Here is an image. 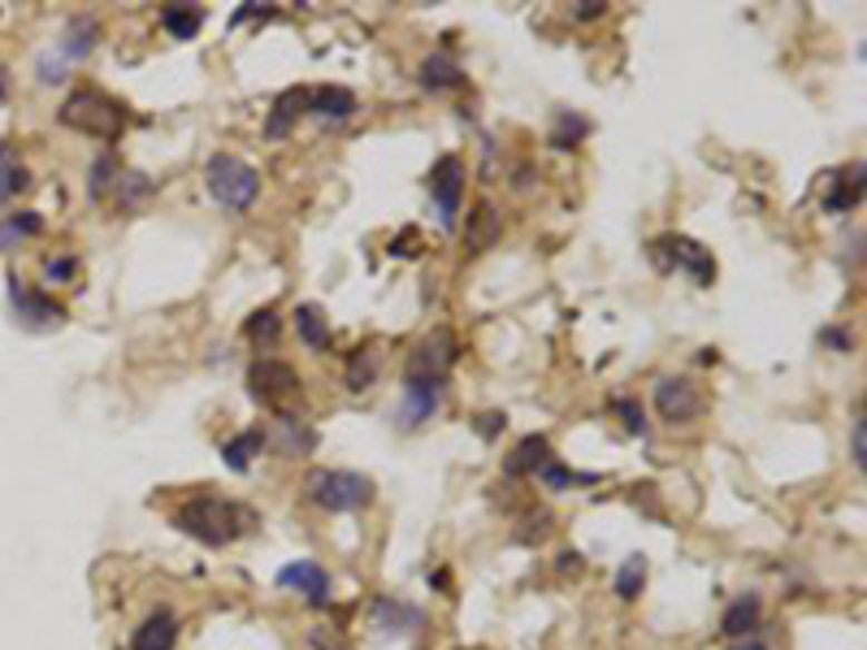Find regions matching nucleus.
Wrapping results in <instances>:
<instances>
[{"label":"nucleus","mask_w":867,"mask_h":650,"mask_svg":"<svg viewBox=\"0 0 867 650\" xmlns=\"http://www.w3.org/2000/svg\"><path fill=\"white\" fill-rule=\"evenodd\" d=\"M174 525L187 538H196L204 546H231L238 533L252 529V512L235 503V499H217V494H196L174 512Z\"/></svg>","instance_id":"obj_1"},{"label":"nucleus","mask_w":867,"mask_h":650,"mask_svg":"<svg viewBox=\"0 0 867 650\" xmlns=\"http://www.w3.org/2000/svg\"><path fill=\"white\" fill-rule=\"evenodd\" d=\"M204 187H208V196H213L217 208L247 213L256 204V196H261V174L243 157H235V152H217L204 165Z\"/></svg>","instance_id":"obj_2"},{"label":"nucleus","mask_w":867,"mask_h":650,"mask_svg":"<svg viewBox=\"0 0 867 650\" xmlns=\"http://www.w3.org/2000/svg\"><path fill=\"white\" fill-rule=\"evenodd\" d=\"M57 118H61V126H70L79 135H91V139H118L121 126H126V109L114 96L96 91V87H79V91L66 96Z\"/></svg>","instance_id":"obj_3"},{"label":"nucleus","mask_w":867,"mask_h":650,"mask_svg":"<svg viewBox=\"0 0 867 650\" xmlns=\"http://www.w3.org/2000/svg\"><path fill=\"white\" fill-rule=\"evenodd\" d=\"M304 494L313 499L321 512H360L373 503V482L364 473H352V469H313L304 477Z\"/></svg>","instance_id":"obj_4"},{"label":"nucleus","mask_w":867,"mask_h":650,"mask_svg":"<svg viewBox=\"0 0 867 650\" xmlns=\"http://www.w3.org/2000/svg\"><path fill=\"white\" fill-rule=\"evenodd\" d=\"M465 178H469V169H465V161H460L456 152L438 157V165L430 169V204H434V217H438L442 230H456V221H460Z\"/></svg>","instance_id":"obj_5"},{"label":"nucleus","mask_w":867,"mask_h":650,"mask_svg":"<svg viewBox=\"0 0 867 650\" xmlns=\"http://www.w3.org/2000/svg\"><path fill=\"white\" fill-rule=\"evenodd\" d=\"M460 338L451 325H434L430 334L408 352V373L412 377H447L451 368L460 365Z\"/></svg>","instance_id":"obj_6"},{"label":"nucleus","mask_w":867,"mask_h":650,"mask_svg":"<svg viewBox=\"0 0 867 650\" xmlns=\"http://www.w3.org/2000/svg\"><path fill=\"white\" fill-rule=\"evenodd\" d=\"M247 386H252V400L261 407H274L282 412L286 400H295L300 395V373L286 365V361H274V356H265V361H252L247 368Z\"/></svg>","instance_id":"obj_7"},{"label":"nucleus","mask_w":867,"mask_h":650,"mask_svg":"<svg viewBox=\"0 0 867 650\" xmlns=\"http://www.w3.org/2000/svg\"><path fill=\"white\" fill-rule=\"evenodd\" d=\"M651 256H655L660 269H685L699 286L715 283V260H711V252L703 244H694V239H685V235H664V239H655Z\"/></svg>","instance_id":"obj_8"},{"label":"nucleus","mask_w":867,"mask_h":650,"mask_svg":"<svg viewBox=\"0 0 867 650\" xmlns=\"http://www.w3.org/2000/svg\"><path fill=\"white\" fill-rule=\"evenodd\" d=\"M9 299H13V313L27 329H57L66 322V304H57L43 290H31L18 274H9Z\"/></svg>","instance_id":"obj_9"},{"label":"nucleus","mask_w":867,"mask_h":650,"mask_svg":"<svg viewBox=\"0 0 867 650\" xmlns=\"http://www.w3.org/2000/svg\"><path fill=\"white\" fill-rule=\"evenodd\" d=\"M447 400V377H403V404H399V425L417 430L426 425L434 412Z\"/></svg>","instance_id":"obj_10"},{"label":"nucleus","mask_w":867,"mask_h":650,"mask_svg":"<svg viewBox=\"0 0 867 650\" xmlns=\"http://www.w3.org/2000/svg\"><path fill=\"white\" fill-rule=\"evenodd\" d=\"M655 412L669 425H690L703 412V395H699V386L690 377H660L655 382Z\"/></svg>","instance_id":"obj_11"},{"label":"nucleus","mask_w":867,"mask_h":650,"mask_svg":"<svg viewBox=\"0 0 867 650\" xmlns=\"http://www.w3.org/2000/svg\"><path fill=\"white\" fill-rule=\"evenodd\" d=\"M277 585L304 594L309 608H330V572L321 569L316 560H295V564H286V569L277 572Z\"/></svg>","instance_id":"obj_12"},{"label":"nucleus","mask_w":867,"mask_h":650,"mask_svg":"<svg viewBox=\"0 0 867 650\" xmlns=\"http://www.w3.org/2000/svg\"><path fill=\"white\" fill-rule=\"evenodd\" d=\"M552 460H555V451H552V439H547V434H525V439L516 443L513 455L504 460V477H538Z\"/></svg>","instance_id":"obj_13"},{"label":"nucleus","mask_w":867,"mask_h":650,"mask_svg":"<svg viewBox=\"0 0 867 650\" xmlns=\"http://www.w3.org/2000/svg\"><path fill=\"white\" fill-rule=\"evenodd\" d=\"M96 43H100V18L96 13H75L66 22L61 43H57V57L61 61H87L96 52Z\"/></svg>","instance_id":"obj_14"},{"label":"nucleus","mask_w":867,"mask_h":650,"mask_svg":"<svg viewBox=\"0 0 867 650\" xmlns=\"http://www.w3.org/2000/svg\"><path fill=\"white\" fill-rule=\"evenodd\" d=\"M373 624L382 629V633H417L421 624H426V611L417 608V603H408V599H391V594H382L378 603H373Z\"/></svg>","instance_id":"obj_15"},{"label":"nucleus","mask_w":867,"mask_h":650,"mask_svg":"<svg viewBox=\"0 0 867 650\" xmlns=\"http://www.w3.org/2000/svg\"><path fill=\"white\" fill-rule=\"evenodd\" d=\"M309 114V87H291V91H282L274 100V109H270V118H265V139H286L295 122Z\"/></svg>","instance_id":"obj_16"},{"label":"nucleus","mask_w":867,"mask_h":650,"mask_svg":"<svg viewBox=\"0 0 867 650\" xmlns=\"http://www.w3.org/2000/svg\"><path fill=\"white\" fill-rule=\"evenodd\" d=\"M355 109L360 100L348 87H309V114L316 122H348Z\"/></svg>","instance_id":"obj_17"},{"label":"nucleus","mask_w":867,"mask_h":650,"mask_svg":"<svg viewBox=\"0 0 867 650\" xmlns=\"http://www.w3.org/2000/svg\"><path fill=\"white\" fill-rule=\"evenodd\" d=\"M178 647V615L157 608L135 633H130V650H174Z\"/></svg>","instance_id":"obj_18"},{"label":"nucleus","mask_w":867,"mask_h":650,"mask_svg":"<svg viewBox=\"0 0 867 650\" xmlns=\"http://www.w3.org/2000/svg\"><path fill=\"white\" fill-rule=\"evenodd\" d=\"M499 230H504V221H499L495 204L477 200V208L469 213V226H465V244H469V256L490 252V247H495V239H499Z\"/></svg>","instance_id":"obj_19"},{"label":"nucleus","mask_w":867,"mask_h":650,"mask_svg":"<svg viewBox=\"0 0 867 650\" xmlns=\"http://www.w3.org/2000/svg\"><path fill=\"white\" fill-rule=\"evenodd\" d=\"M759 611H763L759 594H742L738 603H729L724 620H720V633H724V638H733V642L754 638V633H759Z\"/></svg>","instance_id":"obj_20"},{"label":"nucleus","mask_w":867,"mask_h":650,"mask_svg":"<svg viewBox=\"0 0 867 650\" xmlns=\"http://www.w3.org/2000/svg\"><path fill=\"white\" fill-rule=\"evenodd\" d=\"M265 430L261 425H252V430H243V434H235L231 443H222V464L231 469V473H247L252 469V460L265 451Z\"/></svg>","instance_id":"obj_21"},{"label":"nucleus","mask_w":867,"mask_h":650,"mask_svg":"<svg viewBox=\"0 0 867 650\" xmlns=\"http://www.w3.org/2000/svg\"><path fill=\"white\" fill-rule=\"evenodd\" d=\"M277 451L282 455H309V451H316V430L282 407L277 412Z\"/></svg>","instance_id":"obj_22"},{"label":"nucleus","mask_w":867,"mask_h":650,"mask_svg":"<svg viewBox=\"0 0 867 650\" xmlns=\"http://www.w3.org/2000/svg\"><path fill=\"white\" fill-rule=\"evenodd\" d=\"M421 82L434 87V91H447V87H460V82H465V70H460V61L451 57V48H438V52H430V57L421 61Z\"/></svg>","instance_id":"obj_23"},{"label":"nucleus","mask_w":867,"mask_h":650,"mask_svg":"<svg viewBox=\"0 0 867 650\" xmlns=\"http://www.w3.org/2000/svg\"><path fill=\"white\" fill-rule=\"evenodd\" d=\"M859 196H864V161H855V169H841L832 178V191L825 196V208L828 213H850L859 204Z\"/></svg>","instance_id":"obj_24"},{"label":"nucleus","mask_w":867,"mask_h":650,"mask_svg":"<svg viewBox=\"0 0 867 650\" xmlns=\"http://www.w3.org/2000/svg\"><path fill=\"white\" fill-rule=\"evenodd\" d=\"M295 334L304 338L309 352H330V322L316 304H300L295 308Z\"/></svg>","instance_id":"obj_25"},{"label":"nucleus","mask_w":867,"mask_h":650,"mask_svg":"<svg viewBox=\"0 0 867 650\" xmlns=\"http://www.w3.org/2000/svg\"><path fill=\"white\" fill-rule=\"evenodd\" d=\"M121 183V161L114 152H100L96 161H91V174H87V196L96 204L109 200V191H118Z\"/></svg>","instance_id":"obj_26"},{"label":"nucleus","mask_w":867,"mask_h":650,"mask_svg":"<svg viewBox=\"0 0 867 650\" xmlns=\"http://www.w3.org/2000/svg\"><path fill=\"white\" fill-rule=\"evenodd\" d=\"M43 230V217L40 213H31V208H22V213H9L4 221H0V252H9V247L27 244V239H36Z\"/></svg>","instance_id":"obj_27"},{"label":"nucleus","mask_w":867,"mask_h":650,"mask_svg":"<svg viewBox=\"0 0 867 650\" xmlns=\"http://www.w3.org/2000/svg\"><path fill=\"white\" fill-rule=\"evenodd\" d=\"M27 187H31V174L18 165L13 144H4V139H0V204H9L18 191H27Z\"/></svg>","instance_id":"obj_28"},{"label":"nucleus","mask_w":867,"mask_h":650,"mask_svg":"<svg viewBox=\"0 0 867 650\" xmlns=\"http://www.w3.org/2000/svg\"><path fill=\"white\" fill-rule=\"evenodd\" d=\"M160 27H165L174 40H192L199 27H204V9H192V4H165V9H160Z\"/></svg>","instance_id":"obj_29"},{"label":"nucleus","mask_w":867,"mask_h":650,"mask_svg":"<svg viewBox=\"0 0 867 650\" xmlns=\"http://www.w3.org/2000/svg\"><path fill=\"white\" fill-rule=\"evenodd\" d=\"M646 572H651V564H646V555H637L633 551L630 560L616 569V581H612V590H616V599H625V603H633L637 594H642V585H646Z\"/></svg>","instance_id":"obj_30"},{"label":"nucleus","mask_w":867,"mask_h":650,"mask_svg":"<svg viewBox=\"0 0 867 650\" xmlns=\"http://www.w3.org/2000/svg\"><path fill=\"white\" fill-rule=\"evenodd\" d=\"M586 135H591V122H586L582 114H568V109H564V114L555 118L552 148H559V152H568V148H577V144H582Z\"/></svg>","instance_id":"obj_31"},{"label":"nucleus","mask_w":867,"mask_h":650,"mask_svg":"<svg viewBox=\"0 0 867 650\" xmlns=\"http://www.w3.org/2000/svg\"><path fill=\"white\" fill-rule=\"evenodd\" d=\"M247 338L256 343V347H274L277 338H282V317H277V308H261V313H252L247 317Z\"/></svg>","instance_id":"obj_32"},{"label":"nucleus","mask_w":867,"mask_h":650,"mask_svg":"<svg viewBox=\"0 0 867 650\" xmlns=\"http://www.w3.org/2000/svg\"><path fill=\"white\" fill-rule=\"evenodd\" d=\"M378 365H382L378 352H369V347L352 352V361H348V386H352V391H369L373 377H378Z\"/></svg>","instance_id":"obj_33"},{"label":"nucleus","mask_w":867,"mask_h":650,"mask_svg":"<svg viewBox=\"0 0 867 650\" xmlns=\"http://www.w3.org/2000/svg\"><path fill=\"white\" fill-rule=\"evenodd\" d=\"M538 482L547 490H568V486H594L598 482V473H568L559 460H552L543 473H538Z\"/></svg>","instance_id":"obj_34"},{"label":"nucleus","mask_w":867,"mask_h":650,"mask_svg":"<svg viewBox=\"0 0 867 650\" xmlns=\"http://www.w3.org/2000/svg\"><path fill=\"white\" fill-rule=\"evenodd\" d=\"M144 196H153V183H148L144 174H121V183H118V204H121V208H135V204L144 200Z\"/></svg>","instance_id":"obj_35"},{"label":"nucleus","mask_w":867,"mask_h":650,"mask_svg":"<svg viewBox=\"0 0 867 650\" xmlns=\"http://www.w3.org/2000/svg\"><path fill=\"white\" fill-rule=\"evenodd\" d=\"M612 412L625 421V430H630V434H646V412H642V404H637V400L621 395V400H612Z\"/></svg>","instance_id":"obj_36"},{"label":"nucleus","mask_w":867,"mask_h":650,"mask_svg":"<svg viewBox=\"0 0 867 650\" xmlns=\"http://www.w3.org/2000/svg\"><path fill=\"white\" fill-rule=\"evenodd\" d=\"M75 274H79V260L75 256H48L43 260V278L48 283H70Z\"/></svg>","instance_id":"obj_37"},{"label":"nucleus","mask_w":867,"mask_h":650,"mask_svg":"<svg viewBox=\"0 0 867 650\" xmlns=\"http://www.w3.org/2000/svg\"><path fill=\"white\" fill-rule=\"evenodd\" d=\"M850 460H855V469H859V473L867 469V425H864V412L850 421Z\"/></svg>","instance_id":"obj_38"},{"label":"nucleus","mask_w":867,"mask_h":650,"mask_svg":"<svg viewBox=\"0 0 867 650\" xmlns=\"http://www.w3.org/2000/svg\"><path fill=\"white\" fill-rule=\"evenodd\" d=\"M504 425H508V416H504V412H481V416L474 421V430H477V439H481V443H495V439L504 434Z\"/></svg>","instance_id":"obj_39"},{"label":"nucleus","mask_w":867,"mask_h":650,"mask_svg":"<svg viewBox=\"0 0 867 650\" xmlns=\"http://www.w3.org/2000/svg\"><path fill=\"white\" fill-rule=\"evenodd\" d=\"M820 343L832 347V352H855V334H850V329H837V325H825V329H820Z\"/></svg>","instance_id":"obj_40"},{"label":"nucleus","mask_w":867,"mask_h":650,"mask_svg":"<svg viewBox=\"0 0 867 650\" xmlns=\"http://www.w3.org/2000/svg\"><path fill=\"white\" fill-rule=\"evenodd\" d=\"M61 79H66V61L43 52L40 57V82H61Z\"/></svg>","instance_id":"obj_41"},{"label":"nucleus","mask_w":867,"mask_h":650,"mask_svg":"<svg viewBox=\"0 0 867 650\" xmlns=\"http://www.w3.org/2000/svg\"><path fill=\"white\" fill-rule=\"evenodd\" d=\"M573 18H577V22H594V18H607V4H603V0H582V4H573Z\"/></svg>","instance_id":"obj_42"},{"label":"nucleus","mask_w":867,"mask_h":650,"mask_svg":"<svg viewBox=\"0 0 867 650\" xmlns=\"http://www.w3.org/2000/svg\"><path fill=\"white\" fill-rule=\"evenodd\" d=\"M309 642H313V650H352L348 642H339V638H325L321 629H313V633H309Z\"/></svg>","instance_id":"obj_43"},{"label":"nucleus","mask_w":867,"mask_h":650,"mask_svg":"<svg viewBox=\"0 0 867 650\" xmlns=\"http://www.w3.org/2000/svg\"><path fill=\"white\" fill-rule=\"evenodd\" d=\"M559 572H582V555L577 551H564L559 555Z\"/></svg>","instance_id":"obj_44"},{"label":"nucleus","mask_w":867,"mask_h":650,"mask_svg":"<svg viewBox=\"0 0 867 650\" xmlns=\"http://www.w3.org/2000/svg\"><path fill=\"white\" fill-rule=\"evenodd\" d=\"M733 650H768V647H763L759 638H742V642H738V647H733Z\"/></svg>","instance_id":"obj_45"},{"label":"nucleus","mask_w":867,"mask_h":650,"mask_svg":"<svg viewBox=\"0 0 867 650\" xmlns=\"http://www.w3.org/2000/svg\"><path fill=\"white\" fill-rule=\"evenodd\" d=\"M9 96V75H4V66H0V100Z\"/></svg>","instance_id":"obj_46"}]
</instances>
